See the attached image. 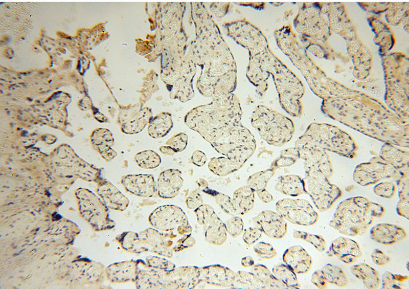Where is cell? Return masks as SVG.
I'll use <instances>...</instances> for the list:
<instances>
[{
  "mask_svg": "<svg viewBox=\"0 0 409 289\" xmlns=\"http://www.w3.org/2000/svg\"><path fill=\"white\" fill-rule=\"evenodd\" d=\"M159 150L162 154L165 155H172L176 153L172 148L168 146H162L160 147Z\"/></svg>",
  "mask_w": 409,
  "mask_h": 289,
  "instance_id": "obj_39",
  "label": "cell"
},
{
  "mask_svg": "<svg viewBox=\"0 0 409 289\" xmlns=\"http://www.w3.org/2000/svg\"><path fill=\"white\" fill-rule=\"evenodd\" d=\"M299 159V152L296 148H286L281 151L280 156L272 163L270 168L275 170L280 167L291 166Z\"/></svg>",
  "mask_w": 409,
  "mask_h": 289,
  "instance_id": "obj_26",
  "label": "cell"
},
{
  "mask_svg": "<svg viewBox=\"0 0 409 289\" xmlns=\"http://www.w3.org/2000/svg\"><path fill=\"white\" fill-rule=\"evenodd\" d=\"M188 140V135L185 133L180 132L172 136L165 144L172 148L175 152H180L186 149Z\"/></svg>",
  "mask_w": 409,
  "mask_h": 289,
  "instance_id": "obj_32",
  "label": "cell"
},
{
  "mask_svg": "<svg viewBox=\"0 0 409 289\" xmlns=\"http://www.w3.org/2000/svg\"><path fill=\"white\" fill-rule=\"evenodd\" d=\"M134 159L138 166L145 169H154L158 167L161 163L160 156L151 149L138 152Z\"/></svg>",
  "mask_w": 409,
  "mask_h": 289,
  "instance_id": "obj_25",
  "label": "cell"
},
{
  "mask_svg": "<svg viewBox=\"0 0 409 289\" xmlns=\"http://www.w3.org/2000/svg\"><path fill=\"white\" fill-rule=\"evenodd\" d=\"M304 179L306 194L311 197L317 210L322 212L329 210L342 195L341 189L329 181L330 176L315 168L305 169Z\"/></svg>",
  "mask_w": 409,
  "mask_h": 289,
  "instance_id": "obj_5",
  "label": "cell"
},
{
  "mask_svg": "<svg viewBox=\"0 0 409 289\" xmlns=\"http://www.w3.org/2000/svg\"><path fill=\"white\" fill-rule=\"evenodd\" d=\"M282 216L292 224L310 226L316 223L319 214L310 203L304 199L285 198L278 202Z\"/></svg>",
  "mask_w": 409,
  "mask_h": 289,
  "instance_id": "obj_8",
  "label": "cell"
},
{
  "mask_svg": "<svg viewBox=\"0 0 409 289\" xmlns=\"http://www.w3.org/2000/svg\"><path fill=\"white\" fill-rule=\"evenodd\" d=\"M257 192L260 199L265 203H269L273 199L272 195L265 189L257 191Z\"/></svg>",
  "mask_w": 409,
  "mask_h": 289,
  "instance_id": "obj_38",
  "label": "cell"
},
{
  "mask_svg": "<svg viewBox=\"0 0 409 289\" xmlns=\"http://www.w3.org/2000/svg\"><path fill=\"white\" fill-rule=\"evenodd\" d=\"M321 271L327 283L340 287L348 285L347 277L344 270L338 266L328 263L322 268Z\"/></svg>",
  "mask_w": 409,
  "mask_h": 289,
  "instance_id": "obj_22",
  "label": "cell"
},
{
  "mask_svg": "<svg viewBox=\"0 0 409 289\" xmlns=\"http://www.w3.org/2000/svg\"><path fill=\"white\" fill-rule=\"evenodd\" d=\"M396 191V185L393 182H382L376 184L373 188L374 193L377 196L385 198H392Z\"/></svg>",
  "mask_w": 409,
  "mask_h": 289,
  "instance_id": "obj_31",
  "label": "cell"
},
{
  "mask_svg": "<svg viewBox=\"0 0 409 289\" xmlns=\"http://www.w3.org/2000/svg\"><path fill=\"white\" fill-rule=\"evenodd\" d=\"M385 211L380 204L363 196H355L339 203L329 225L339 233L349 236L363 235L374 219Z\"/></svg>",
  "mask_w": 409,
  "mask_h": 289,
  "instance_id": "obj_2",
  "label": "cell"
},
{
  "mask_svg": "<svg viewBox=\"0 0 409 289\" xmlns=\"http://www.w3.org/2000/svg\"><path fill=\"white\" fill-rule=\"evenodd\" d=\"M276 189L284 194L291 196L306 194L304 179L296 174H288L279 177Z\"/></svg>",
  "mask_w": 409,
  "mask_h": 289,
  "instance_id": "obj_20",
  "label": "cell"
},
{
  "mask_svg": "<svg viewBox=\"0 0 409 289\" xmlns=\"http://www.w3.org/2000/svg\"><path fill=\"white\" fill-rule=\"evenodd\" d=\"M93 144L106 161L116 157L117 153L112 148L114 140L112 133L108 129L100 128L95 130L92 136Z\"/></svg>",
  "mask_w": 409,
  "mask_h": 289,
  "instance_id": "obj_18",
  "label": "cell"
},
{
  "mask_svg": "<svg viewBox=\"0 0 409 289\" xmlns=\"http://www.w3.org/2000/svg\"><path fill=\"white\" fill-rule=\"evenodd\" d=\"M402 174L379 156L373 157L365 163L357 165L353 172V180L361 186L375 184L384 179L396 182Z\"/></svg>",
  "mask_w": 409,
  "mask_h": 289,
  "instance_id": "obj_6",
  "label": "cell"
},
{
  "mask_svg": "<svg viewBox=\"0 0 409 289\" xmlns=\"http://www.w3.org/2000/svg\"><path fill=\"white\" fill-rule=\"evenodd\" d=\"M98 193L107 208L124 211L128 207L129 201L128 198L110 183L102 184L99 187Z\"/></svg>",
  "mask_w": 409,
  "mask_h": 289,
  "instance_id": "obj_16",
  "label": "cell"
},
{
  "mask_svg": "<svg viewBox=\"0 0 409 289\" xmlns=\"http://www.w3.org/2000/svg\"><path fill=\"white\" fill-rule=\"evenodd\" d=\"M310 281L319 288H326L327 286V282L321 270H318L312 274Z\"/></svg>",
  "mask_w": 409,
  "mask_h": 289,
  "instance_id": "obj_34",
  "label": "cell"
},
{
  "mask_svg": "<svg viewBox=\"0 0 409 289\" xmlns=\"http://www.w3.org/2000/svg\"><path fill=\"white\" fill-rule=\"evenodd\" d=\"M350 271L355 277L362 281L367 288H378L381 284L379 273L365 263L353 265Z\"/></svg>",
  "mask_w": 409,
  "mask_h": 289,
  "instance_id": "obj_19",
  "label": "cell"
},
{
  "mask_svg": "<svg viewBox=\"0 0 409 289\" xmlns=\"http://www.w3.org/2000/svg\"><path fill=\"white\" fill-rule=\"evenodd\" d=\"M371 258L373 263L379 266L387 265L391 260L389 256L378 249H375L372 251Z\"/></svg>",
  "mask_w": 409,
  "mask_h": 289,
  "instance_id": "obj_33",
  "label": "cell"
},
{
  "mask_svg": "<svg viewBox=\"0 0 409 289\" xmlns=\"http://www.w3.org/2000/svg\"><path fill=\"white\" fill-rule=\"evenodd\" d=\"M184 180L177 169H168L160 173L156 182V193L162 198H172L181 188Z\"/></svg>",
  "mask_w": 409,
  "mask_h": 289,
  "instance_id": "obj_12",
  "label": "cell"
},
{
  "mask_svg": "<svg viewBox=\"0 0 409 289\" xmlns=\"http://www.w3.org/2000/svg\"><path fill=\"white\" fill-rule=\"evenodd\" d=\"M251 124L264 141L275 146H281L290 141L295 130L291 119L263 105L254 110Z\"/></svg>",
  "mask_w": 409,
  "mask_h": 289,
  "instance_id": "obj_4",
  "label": "cell"
},
{
  "mask_svg": "<svg viewBox=\"0 0 409 289\" xmlns=\"http://www.w3.org/2000/svg\"><path fill=\"white\" fill-rule=\"evenodd\" d=\"M260 220L261 223H258L260 225L261 228L267 235L273 237L272 230L275 231V229L277 230L282 236L285 235L287 228L286 224L277 214H275L274 218L268 219L267 220L266 218H262L260 219Z\"/></svg>",
  "mask_w": 409,
  "mask_h": 289,
  "instance_id": "obj_27",
  "label": "cell"
},
{
  "mask_svg": "<svg viewBox=\"0 0 409 289\" xmlns=\"http://www.w3.org/2000/svg\"><path fill=\"white\" fill-rule=\"evenodd\" d=\"M298 139L349 159L354 158L357 150L354 140L349 134L328 123L310 124Z\"/></svg>",
  "mask_w": 409,
  "mask_h": 289,
  "instance_id": "obj_3",
  "label": "cell"
},
{
  "mask_svg": "<svg viewBox=\"0 0 409 289\" xmlns=\"http://www.w3.org/2000/svg\"><path fill=\"white\" fill-rule=\"evenodd\" d=\"M254 199V190L249 186H243L235 191L232 203L235 210L244 212L253 207Z\"/></svg>",
  "mask_w": 409,
  "mask_h": 289,
  "instance_id": "obj_23",
  "label": "cell"
},
{
  "mask_svg": "<svg viewBox=\"0 0 409 289\" xmlns=\"http://www.w3.org/2000/svg\"><path fill=\"white\" fill-rule=\"evenodd\" d=\"M293 236L296 238L304 240L312 244L320 252H324L327 249L326 241L320 235L295 230L293 232Z\"/></svg>",
  "mask_w": 409,
  "mask_h": 289,
  "instance_id": "obj_29",
  "label": "cell"
},
{
  "mask_svg": "<svg viewBox=\"0 0 409 289\" xmlns=\"http://www.w3.org/2000/svg\"><path fill=\"white\" fill-rule=\"evenodd\" d=\"M396 212L399 216L408 219L409 200H399L396 205Z\"/></svg>",
  "mask_w": 409,
  "mask_h": 289,
  "instance_id": "obj_35",
  "label": "cell"
},
{
  "mask_svg": "<svg viewBox=\"0 0 409 289\" xmlns=\"http://www.w3.org/2000/svg\"><path fill=\"white\" fill-rule=\"evenodd\" d=\"M208 167L214 174L223 176L238 170L240 167L224 157H214L210 159Z\"/></svg>",
  "mask_w": 409,
  "mask_h": 289,
  "instance_id": "obj_24",
  "label": "cell"
},
{
  "mask_svg": "<svg viewBox=\"0 0 409 289\" xmlns=\"http://www.w3.org/2000/svg\"><path fill=\"white\" fill-rule=\"evenodd\" d=\"M330 257L335 256L346 264L355 262L362 256L358 243L349 238L339 236L332 241L327 252Z\"/></svg>",
  "mask_w": 409,
  "mask_h": 289,
  "instance_id": "obj_10",
  "label": "cell"
},
{
  "mask_svg": "<svg viewBox=\"0 0 409 289\" xmlns=\"http://www.w3.org/2000/svg\"><path fill=\"white\" fill-rule=\"evenodd\" d=\"M283 258L288 266L298 274L307 273L312 264V257L300 246H294L288 249L284 254Z\"/></svg>",
  "mask_w": 409,
  "mask_h": 289,
  "instance_id": "obj_14",
  "label": "cell"
},
{
  "mask_svg": "<svg viewBox=\"0 0 409 289\" xmlns=\"http://www.w3.org/2000/svg\"><path fill=\"white\" fill-rule=\"evenodd\" d=\"M173 125L171 116L162 114L150 119L147 129L148 134L152 138H163L169 133Z\"/></svg>",
  "mask_w": 409,
  "mask_h": 289,
  "instance_id": "obj_21",
  "label": "cell"
},
{
  "mask_svg": "<svg viewBox=\"0 0 409 289\" xmlns=\"http://www.w3.org/2000/svg\"><path fill=\"white\" fill-rule=\"evenodd\" d=\"M274 173L275 170L271 168L255 173L247 180V184L253 190L258 191L264 189Z\"/></svg>",
  "mask_w": 409,
  "mask_h": 289,
  "instance_id": "obj_28",
  "label": "cell"
},
{
  "mask_svg": "<svg viewBox=\"0 0 409 289\" xmlns=\"http://www.w3.org/2000/svg\"><path fill=\"white\" fill-rule=\"evenodd\" d=\"M191 162L195 166L201 167L206 163L207 157L202 151L198 150H195L191 155Z\"/></svg>",
  "mask_w": 409,
  "mask_h": 289,
  "instance_id": "obj_36",
  "label": "cell"
},
{
  "mask_svg": "<svg viewBox=\"0 0 409 289\" xmlns=\"http://www.w3.org/2000/svg\"><path fill=\"white\" fill-rule=\"evenodd\" d=\"M107 278L111 282H124L134 280L137 276V265L134 261L115 263L106 270Z\"/></svg>",
  "mask_w": 409,
  "mask_h": 289,
  "instance_id": "obj_17",
  "label": "cell"
},
{
  "mask_svg": "<svg viewBox=\"0 0 409 289\" xmlns=\"http://www.w3.org/2000/svg\"><path fill=\"white\" fill-rule=\"evenodd\" d=\"M371 238L384 245L398 243L407 236L406 231L401 227L389 223H380L373 227L370 231Z\"/></svg>",
  "mask_w": 409,
  "mask_h": 289,
  "instance_id": "obj_13",
  "label": "cell"
},
{
  "mask_svg": "<svg viewBox=\"0 0 409 289\" xmlns=\"http://www.w3.org/2000/svg\"><path fill=\"white\" fill-rule=\"evenodd\" d=\"M121 183L128 192L143 197H150L156 193V182L149 174H132L124 176Z\"/></svg>",
  "mask_w": 409,
  "mask_h": 289,
  "instance_id": "obj_11",
  "label": "cell"
},
{
  "mask_svg": "<svg viewBox=\"0 0 409 289\" xmlns=\"http://www.w3.org/2000/svg\"><path fill=\"white\" fill-rule=\"evenodd\" d=\"M379 157L397 169L401 174L409 172V152L397 146L385 143L380 150Z\"/></svg>",
  "mask_w": 409,
  "mask_h": 289,
  "instance_id": "obj_15",
  "label": "cell"
},
{
  "mask_svg": "<svg viewBox=\"0 0 409 289\" xmlns=\"http://www.w3.org/2000/svg\"><path fill=\"white\" fill-rule=\"evenodd\" d=\"M186 203L188 208L193 209L200 207L202 199L199 193L193 192L188 197Z\"/></svg>",
  "mask_w": 409,
  "mask_h": 289,
  "instance_id": "obj_37",
  "label": "cell"
},
{
  "mask_svg": "<svg viewBox=\"0 0 409 289\" xmlns=\"http://www.w3.org/2000/svg\"><path fill=\"white\" fill-rule=\"evenodd\" d=\"M81 216L96 230L112 228L106 206L95 194L87 189H79L76 193Z\"/></svg>",
  "mask_w": 409,
  "mask_h": 289,
  "instance_id": "obj_7",
  "label": "cell"
},
{
  "mask_svg": "<svg viewBox=\"0 0 409 289\" xmlns=\"http://www.w3.org/2000/svg\"><path fill=\"white\" fill-rule=\"evenodd\" d=\"M407 275L393 274L390 271H385L381 277L382 288H401V283L407 280Z\"/></svg>",
  "mask_w": 409,
  "mask_h": 289,
  "instance_id": "obj_30",
  "label": "cell"
},
{
  "mask_svg": "<svg viewBox=\"0 0 409 289\" xmlns=\"http://www.w3.org/2000/svg\"><path fill=\"white\" fill-rule=\"evenodd\" d=\"M149 222L156 230L168 231L189 225L187 216L177 206L164 205L156 208L149 217Z\"/></svg>",
  "mask_w": 409,
  "mask_h": 289,
  "instance_id": "obj_9",
  "label": "cell"
},
{
  "mask_svg": "<svg viewBox=\"0 0 409 289\" xmlns=\"http://www.w3.org/2000/svg\"><path fill=\"white\" fill-rule=\"evenodd\" d=\"M192 112L185 120L186 125L241 168L254 153L256 142L241 122L242 111L236 97L231 94L215 96L212 103Z\"/></svg>",
  "mask_w": 409,
  "mask_h": 289,
  "instance_id": "obj_1",
  "label": "cell"
}]
</instances>
